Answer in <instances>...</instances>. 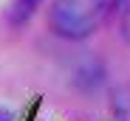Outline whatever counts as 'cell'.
I'll return each mask as SVG.
<instances>
[{"instance_id": "5", "label": "cell", "mask_w": 130, "mask_h": 121, "mask_svg": "<svg viewBox=\"0 0 130 121\" xmlns=\"http://www.w3.org/2000/svg\"><path fill=\"white\" fill-rule=\"evenodd\" d=\"M116 113H119L124 121H130V90L119 93V99H116Z\"/></svg>"}, {"instance_id": "2", "label": "cell", "mask_w": 130, "mask_h": 121, "mask_svg": "<svg viewBox=\"0 0 130 121\" xmlns=\"http://www.w3.org/2000/svg\"><path fill=\"white\" fill-rule=\"evenodd\" d=\"M105 82V70L102 65L96 62V59H79V65H76V73H74V85L79 90H99Z\"/></svg>"}, {"instance_id": "4", "label": "cell", "mask_w": 130, "mask_h": 121, "mask_svg": "<svg viewBox=\"0 0 130 121\" xmlns=\"http://www.w3.org/2000/svg\"><path fill=\"white\" fill-rule=\"evenodd\" d=\"M119 31L122 39L130 45V0H122V14H119Z\"/></svg>"}, {"instance_id": "1", "label": "cell", "mask_w": 130, "mask_h": 121, "mask_svg": "<svg viewBox=\"0 0 130 121\" xmlns=\"http://www.w3.org/2000/svg\"><path fill=\"white\" fill-rule=\"evenodd\" d=\"M110 0H51L48 26L59 39L79 42L88 39L107 14Z\"/></svg>"}, {"instance_id": "6", "label": "cell", "mask_w": 130, "mask_h": 121, "mask_svg": "<svg viewBox=\"0 0 130 121\" xmlns=\"http://www.w3.org/2000/svg\"><path fill=\"white\" fill-rule=\"evenodd\" d=\"M0 121H14V118H11V113H9L6 107H0Z\"/></svg>"}, {"instance_id": "3", "label": "cell", "mask_w": 130, "mask_h": 121, "mask_svg": "<svg viewBox=\"0 0 130 121\" xmlns=\"http://www.w3.org/2000/svg\"><path fill=\"white\" fill-rule=\"evenodd\" d=\"M42 3V0H14L11 9H9V20H11V26H26L28 20L34 17L37 6Z\"/></svg>"}]
</instances>
